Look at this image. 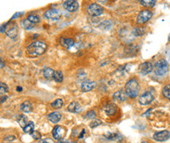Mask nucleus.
Wrapping results in <instances>:
<instances>
[{
    "mask_svg": "<svg viewBox=\"0 0 170 143\" xmlns=\"http://www.w3.org/2000/svg\"><path fill=\"white\" fill-rule=\"evenodd\" d=\"M47 45L42 42H34L27 47V53L32 56H40L45 53Z\"/></svg>",
    "mask_w": 170,
    "mask_h": 143,
    "instance_id": "nucleus-1",
    "label": "nucleus"
},
{
    "mask_svg": "<svg viewBox=\"0 0 170 143\" xmlns=\"http://www.w3.org/2000/svg\"><path fill=\"white\" fill-rule=\"evenodd\" d=\"M125 92L129 98H136L139 93V84L135 78L129 80L125 85Z\"/></svg>",
    "mask_w": 170,
    "mask_h": 143,
    "instance_id": "nucleus-2",
    "label": "nucleus"
},
{
    "mask_svg": "<svg viewBox=\"0 0 170 143\" xmlns=\"http://www.w3.org/2000/svg\"><path fill=\"white\" fill-rule=\"evenodd\" d=\"M169 70V64L166 60H158L154 66L155 74L158 76H162L166 74Z\"/></svg>",
    "mask_w": 170,
    "mask_h": 143,
    "instance_id": "nucleus-3",
    "label": "nucleus"
},
{
    "mask_svg": "<svg viewBox=\"0 0 170 143\" xmlns=\"http://www.w3.org/2000/svg\"><path fill=\"white\" fill-rule=\"evenodd\" d=\"M17 27L16 25V24L13 23V22H9L7 24H6L5 25H2L1 27V32L3 33V32H6L7 34L9 37H10L12 39L15 38L17 36Z\"/></svg>",
    "mask_w": 170,
    "mask_h": 143,
    "instance_id": "nucleus-4",
    "label": "nucleus"
},
{
    "mask_svg": "<svg viewBox=\"0 0 170 143\" xmlns=\"http://www.w3.org/2000/svg\"><path fill=\"white\" fill-rule=\"evenodd\" d=\"M87 12L89 15L93 16V17H97V16L101 15L103 12V8L97 4V3H93L90 4L87 8Z\"/></svg>",
    "mask_w": 170,
    "mask_h": 143,
    "instance_id": "nucleus-5",
    "label": "nucleus"
},
{
    "mask_svg": "<svg viewBox=\"0 0 170 143\" xmlns=\"http://www.w3.org/2000/svg\"><path fill=\"white\" fill-rule=\"evenodd\" d=\"M60 17H61V13L57 9H49V10L45 11V13H44V17L50 21L58 20Z\"/></svg>",
    "mask_w": 170,
    "mask_h": 143,
    "instance_id": "nucleus-6",
    "label": "nucleus"
},
{
    "mask_svg": "<svg viewBox=\"0 0 170 143\" xmlns=\"http://www.w3.org/2000/svg\"><path fill=\"white\" fill-rule=\"evenodd\" d=\"M153 13L152 12L148 9H145V10L141 11L139 15L137 17V19H136V21H137L138 24H144L147 21H148L149 20L151 19L152 17Z\"/></svg>",
    "mask_w": 170,
    "mask_h": 143,
    "instance_id": "nucleus-7",
    "label": "nucleus"
},
{
    "mask_svg": "<svg viewBox=\"0 0 170 143\" xmlns=\"http://www.w3.org/2000/svg\"><path fill=\"white\" fill-rule=\"evenodd\" d=\"M64 8L69 12H75L78 9L79 4L75 0H67L64 2Z\"/></svg>",
    "mask_w": 170,
    "mask_h": 143,
    "instance_id": "nucleus-8",
    "label": "nucleus"
},
{
    "mask_svg": "<svg viewBox=\"0 0 170 143\" xmlns=\"http://www.w3.org/2000/svg\"><path fill=\"white\" fill-rule=\"evenodd\" d=\"M154 100V96L152 95V93L150 92H144L142 96H140V98H139V102L141 105H144V106H146V105H148Z\"/></svg>",
    "mask_w": 170,
    "mask_h": 143,
    "instance_id": "nucleus-9",
    "label": "nucleus"
},
{
    "mask_svg": "<svg viewBox=\"0 0 170 143\" xmlns=\"http://www.w3.org/2000/svg\"><path fill=\"white\" fill-rule=\"evenodd\" d=\"M154 139L158 142H164L170 138V132L168 131H162L160 132L155 133L153 136Z\"/></svg>",
    "mask_w": 170,
    "mask_h": 143,
    "instance_id": "nucleus-10",
    "label": "nucleus"
},
{
    "mask_svg": "<svg viewBox=\"0 0 170 143\" xmlns=\"http://www.w3.org/2000/svg\"><path fill=\"white\" fill-rule=\"evenodd\" d=\"M154 69L153 65L150 62H145L144 63L140 64L139 70H140V74L142 75L148 74L149 73H151Z\"/></svg>",
    "mask_w": 170,
    "mask_h": 143,
    "instance_id": "nucleus-11",
    "label": "nucleus"
},
{
    "mask_svg": "<svg viewBox=\"0 0 170 143\" xmlns=\"http://www.w3.org/2000/svg\"><path fill=\"white\" fill-rule=\"evenodd\" d=\"M64 129L60 126H56L54 127L53 130V136L54 139L56 140H60L63 138L64 135Z\"/></svg>",
    "mask_w": 170,
    "mask_h": 143,
    "instance_id": "nucleus-12",
    "label": "nucleus"
},
{
    "mask_svg": "<svg viewBox=\"0 0 170 143\" xmlns=\"http://www.w3.org/2000/svg\"><path fill=\"white\" fill-rule=\"evenodd\" d=\"M96 87V82L89 80H86L83 81L81 85V88L83 92H89L91 90H93Z\"/></svg>",
    "mask_w": 170,
    "mask_h": 143,
    "instance_id": "nucleus-13",
    "label": "nucleus"
},
{
    "mask_svg": "<svg viewBox=\"0 0 170 143\" xmlns=\"http://www.w3.org/2000/svg\"><path fill=\"white\" fill-rule=\"evenodd\" d=\"M103 110L105 111V113L109 116L114 115V113L117 112V106L113 103H110V104L106 105L105 107H103Z\"/></svg>",
    "mask_w": 170,
    "mask_h": 143,
    "instance_id": "nucleus-14",
    "label": "nucleus"
},
{
    "mask_svg": "<svg viewBox=\"0 0 170 143\" xmlns=\"http://www.w3.org/2000/svg\"><path fill=\"white\" fill-rule=\"evenodd\" d=\"M67 110L71 113H78L81 111V107L76 102H72L70 103V105L67 107Z\"/></svg>",
    "mask_w": 170,
    "mask_h": 143,
    "instance_id": "nucleus-15",
    "label": "nucleus"
},
{
    "mask_svg": "<svg viewBox=\"0 0 170 143\" xmlns=\"http://www.w3.org/2000/svg\"><path fill=\"white\" fill-rule=\"evenodd\" d=\"M113 97H114V100L117 101V102H123L126 99V94H125V92H124L123 91H119V92L114 93Z\"/></svg>",
    "mask_w": 170,
    "mask_h": 143,
    "instance_id": "nucleus-16",
    "label": "nucleus"
},
{
    "mask_svg": "<svg viewBox=\"0 0 170 143\" xmlns=\"http://www.w3.org/2000/svg\"><path fill=\"white\" fill-rule=\"evenodd\" d=\"M61 118V114L59 112H53L48 115V119L50 120L52 123H57L60 121Z\"/></svg>",
    "mask_w": 170,
    "mask_h": 143,
    "instance_id": "nucleus-17",
    "label": "nucleus"
},
{
    "mask_svg": "<svg viewBox=\"0 0 170 143\" xmlns=\"http://www.w3.org/2000/svg\"><path fill=\"white\" fill-rule=\"evenodd\" d=\"M21 109L24 113H30L32 110V105L29 101H25L21 106Z\"/></svg>",
    "mask_w": 170,
    "mask_h": 143,
    "instance_id": "nucleus-18",
    "label": "nucleus"
},
{
    "mask_svg": "<svg viewBox=\"0 0 170 143\" xmlns=\"http://www.w3.org/2000/svg\"><path fill=\"white\" fill-rule=\"evenodd\" d=\"M55 71L51 68H45L44 71H43V75L44 77L48 80H50L52 78H53V74Z\"/></svg>",
    "mask_w": 170,
    "mask_h": 143,
    "instance_id": "nucleus-19",
    "label": "nucleus"
},
{
    "mask_svg": "<svg viewBox=\"0 0 170 143\" xmlns=\"http://www.w3.org/2000/svg\"><path fill=\"white\" fill-rule=\"evenodd\" d=\"M53 79L56 82H62L63 80H64V75H63V73L60 71H56L54 72L53 74Z\"/></svg>",
    "mask_w": 170,
    "mask_h": 143,
    "instance_id": "nucleus-20",
    "label": "nucleus"
},
{
    "mask_svg": "<svg viewBox=\"0 0 170 143\" xmlns=\"http://www.w3.org/2000/svg\"><path fill=\"white\" fill-rule=\"evenodd\" d=\"M21 26L22 28H24V29H32V28L34 27V24L32 23L31 21H29L28 19L27 20H22L21 21Z\"/></svg>",
    "mask_w": 170,
    "mask_h": 143,
    "instance_id": "nucleus-21",
    "label": "nucleus"
},
{
    "mask_svg": "<svg viewBox=\"0 0 170 143\" xmlns=\"http://www.w3.org/2000/svg\"><path fill=\"white\" fill-rule=\"evenodd\" d=\"M34 123L32 121H29V123L24 128V131L25 133H32L34 131Z\"/></svg>",
    "mask_w": 170,
    "mask_h": 143,
    "instance_id": "nucleus-22",
    "label": "nucleus"
},
{
    "mask_svg": "<svg viewBox=\"0 0 170 143\" xmlns=\"http://www.w3.org/2000/svg\"><path fill=\"white\" fill-rule=\"evenodd\" d=\"M156 3V1L155 0H144L140 1V4L145 7H154Z\"/></svg>",
    "mask_w": 170,
    "mask_h": 143,
    "instance_id": "nucleus-23",
    "label": "nucleus"
},
{
    "mask_svg": "<svg viewBox=\"0 0 170 143\" xmlns=\"http://www.w3.org/2000/svg\"><path fill=\"white\" fill-rule=\"evenodd\" d=\"M63 104H64V102L61 98H57L56 100H54L53 103H51V107H53V108H56V109H59L60 107H62Z\"/></svg>",
    "mask_w": 170,
    "mask_h": 143,
    "instance_id": "nucleus-24",
    "label": "nucleus"
},
{
    "mask_svg": "<svg viewBox=\"0 0 170 143\" xmlns=\"http://www.w3.org/2000/svg\"><path fill=\"white\" fill-rule=\"evenodd\" d=\"M62 45H64V47L67 48V49H70V48L72 47V46L74 45V40L71 39H64V40H63Z\"/></svg>",
    "mask_w": 170,
    "mask_h": 143,
    "instance_id": "nucleus-25",
    "label": "nucleus"
},
{
    "mask_svg": "<svg viewBox=\"0 0 170 143\" xmlns=\"http://www.w3.org/2000/svg\"><path fill=\"white\" fill-rule=\"evenodd\" d=\"M162 95L170 100V85H167L162 88Z\"/></svg>",
    "mask_w": 170,
    "mask_h": 143,
    "instance_id": "nucleus-26",
    "label": "nucleus"
},
{
    "mask_svg": "<svg viewBox=\"0 0 170 143\" xmlns=\"http://www.w3.org/2000/svg\"><path fill=\"white\" fill-rule=\"evenodd\" d=\"M18 123H19V124L21 125V127H22V128H24V127L27 125V124L29 123V121H28V118H27V117H25V116H21V117L19 118V120H18Z\"/></svg>",
    "mask_w": 170,
    "mask_h": 143,
    "instance_id": "nucleus-27",
    "label": "nucleus"
},
{
    "mask_svg": "<svg viewBox=\"0 0 170 143\" xmlns=\"http://www.w3.org/2000/svg\"><path fill=\"white\" fill-rule=\"evenodd\" d=\"M105 137L109 140H119V139L122 138V135H120L119 134H115V133H111L108 135H105Z\"/></svg>",
    "mask_w": 170,
    "mask_h": 143,
    "instance_id": "nucleus-28",
    "label": "nucleus"
},
{
    "mask_svg": "<svg viewBox=\"0 0 170 143\" xmlns=\"http://www.w3.org/2000/svg\"><path fill=\"white\" fill-rule=\"evenodd\" d=\"M28 20L29 21L32 22V23H33V24H37V23H39L40 21L39 17L35 15H29L28 17Z\"/></svg>",
    "mask_w": 170,
    "mask_h": 143,
    "instance_id": "nucleus-29",
    "label": "nucleus"
},
{
    "mask_svg": "<svg viewBox=\"0 0 170 143\" xmlns=\"http://www.w3.org/2000/svg\"><path fill=\"white\" fill-rule=\"evenodd\" d=\"M111 27V22L110 20H106L100 24V28L103 29H110Z\"/></svg>",
    "mask_w": 170,
    "mask_h": 143,
    "instance_id": "nucleus-30",
    "label": "nucleus"
},
{
    "mask_svg": "<svg viewBox=\"0 0 170 143\" xmlns=\"http://www.w3.org/2000/svg\"><path fill=\"white\" fill-rule=\"evenodd\" d=\"M0 90H1V95L4 94V93H7V92H8V87H7V85H6V84L4 83H1V85H0Z\"/></svg>",
    "mask_w": 170,
    "mask_h": 143,
    "instance_id": "nucleus-31",
    "label": "nucleus"
},
{
    "mask_svg": "<svg viewBox=\"0 0 170 143\" xmlns=\"http://www.w3.org/2000/svg\"><path fill=\"white\" fill-rule=\"evenodd\" d=\"M31 135H32V138L34 139H35V140H37V139H41V134L39 132V131H33L32 133H31Z\"/></svg>",
    "mask_w": 170,
    "mask_h": 143,
    "instance_id": "nucleus-32",
    "label": "nucleus"
},
{
    "mask_svg": "<svg viewBox=\"0 0 170 143\" xmlns=\"http://www.w3.org/2000/svg\"><path fill=\"white\" fill-rule=\"evenodd\" d=\"M133 33L135 35H143L144 33V31L141 29V28H136V29H134L133 31Z\"/></svg>",
    "mask_w": 170,
    "mask_h": 143,
    "instance_id": "nucleus-33",
    "label": "nucleus"
},
{
    "mask_svg": "<svg viewBox=\"0 0 170 143\" xmlns=\"http://www.w3.org/2000/svg\"><path fill=\"white\" fill-rule=\"evenodd\" d=\"M86 117L89 118V119H93V118L96 117V113H95L94 110H90L86 113Z\"/></svg>",
    "mask_w": 170,
    "mask_h": 143,
    "instance_id": "nucleus-34",
    "label": "nucleus"
},
{
    "mask_svg": "<svg viewBox=\"0 0 170 143\" xmlns=\"http://www.w3.org/2000/svg\"><path fill=\"white\" fill-rule=\"evenodd\" d=\"M101 124V121L100 120H94V121H92L90 124L91 128H96L97 126Z\"/></svg>",
    "mask_w": 170,
    "mask_h": 143,
    "instance_id": "nucleus-35",
    "label": "nucleus"
},
{
    "mask_svg": "<svg viewBox=\"0 0 170 143\" xmlns=\"http://www.w3.org/2000/svg\"><path fill=\"white\" fill-rule=\"evenodd\" d=\"M39 143H55V142H54L52 139H43V140H41V141L39 142Z\"/></svg>",
    "mask_w": 170,
    "mask_h": 143,
    "instance_id": "nucleus-36",
    "label": "nucleus"
},
{
    "mask_svg": "<svg viewBox=\"0 0 170 143\" xmlns=\"http://www.w3.org/2000/svg\"><path fill=\"white\" fill-rule=\"evenodd\" d=\"M21 14H23V13H15V14H14V16H13V17H12V20L15 19V18H17V17L21 16Z\"/></svg>",
    "mask_w": 170,
    "mask_h": 143,
    "instance_id": "nucleus-37",
    "label": "nucleus"
},
{
    "mask_svg": "<svg viewBox=\"0 0 170 143\" xmlns=\"http://www.w3.org/2000/svg\"><path fill=\"white\" fill-rule=\"evenodd\" d=\"M7 96H1V103H3L5 101L7 100Z\"/></svg>",
    "mask_w": 170,
    "mask_h": 143,
    "instance_id": "nucleus-38",
    "label": "nucleus"
},
{
    "mask_svg": "<svg viewBox=\"0 0 170 143\" xmlns=\"http://www.w3.org/2000/svg\"><path fill=\"white\" fill-rule=\"evenodd\" d=\"M15 139V137L9 136V137H7V138L5 139V140H6V141H12L11 139Z\"/></svg>",
    "mask_w": 170,
    "mask_h": 143,
    "instance_id": "nucleus-39",
    "label": "nucleus"
},
{
    "mask_svg": "<svg viewBox=\"0 0 170 143\" xmlns=\"http://www.w3.org/2000/svg\"><path fill=\"white\" fill-rule=\"evenodd\" d=\"M85 129H83V130L82 131V132H81V135H79V139H82V137H83V135H84V134H85Z\"/></svg>",
    "mask_w": 170,
    "mask_h": 143,
    "instance_id": "nucleus-40",
    "label": "nucleus"
},
{
    "mask_svg": "<svg viewBox=\"0 0 170 143\" xmlns=\"http://www.w3.org/2000/svg\"><path fill=\"white\" fill-rule=\"evenodd\" d=\"M5 66V63L3 62V60H2V58H1V68H3V66Z\"/></svg>",
    "mask_w": 170,
    "mask_h": 143,
    "instance_id": "nucleus-41",
    "label": "nucleus"
},
{
    "mask_svg": "<svg viewBox=\"0 0 170 143\" xmlns=\"http://www.w3.org/2000/svg\"><path fill=\"white\" fill-rule=\"evenodd\" d=\"M17 90L18 91V92H21L22 91V88L20 87V86H18V87H17Z\"/></svg>",
    "mask_w": 170,
    "mask_h": 143,
    "instance_id": "nucleus-42",
    "label": "nucleus"
},
{
    "mask_svg": "<svg viewBox=\"0 0 170 143\" xmlns=\"http://www.w3.org/2000/svg\"><path fill=\"white\" fill-rule=\"evenodd\" d=\"M58 143H68L67 141H64V140H60Z\"/></svg>",
    "mask_w": 170,
    "mask_h": 143,
    "instance_id": "nucleus-43",
    "label": "nucleus"
},
{
    "mask_svg": "<svg viewBox=\"0 0 170 143\" xmlns=\"http://www.w3.org/2000/svg\"><path fill=\"white\" fill-rule=\"evenodd\" d=\"M142 143H150V142H143Z\"/></svg>",
    "mask_w": 170,
    "mask_h": 143,
    "instance_id": "nucleus-44",
    "label": "nucleus"
}]
</instances>
